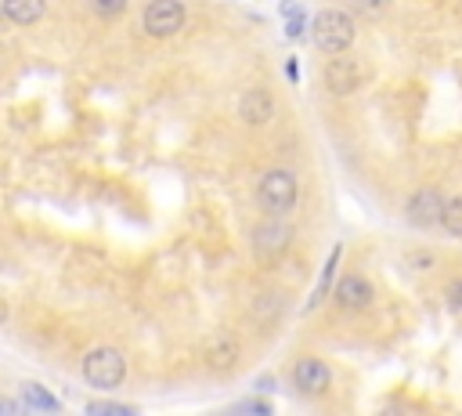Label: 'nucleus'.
<instances>
[{
  "mask_svg": "<svg viewBox=\"0 0 462 416\" xmlns=\"http://www.w3.org/2000/svg\"><path fill=\"white\" fill-rule=\"evenodd\" d=\"M256 200H260V210L267 217H286L293 214L297 207V178L290 171H267L260 178V189H256Z\"/></svg>",
  "mask_w": 462,
  "mask_h": 416,
  "instance_id": "nucleus-1",
  "label": "nucleus"
},
{
  "mask_svg": "<svg viewBox=\"0 0 462 416\" xmlns=\"http://www.w3.org/2000/svg\"><path fill=\"white\" fill-rule=\"evenodd\" d=\"M127 377V359L116 348H95L83 359V380L98 391H113L120 387Z\"/></svg>",
  "mask_w": 462,
  "mask_h": 416,
  "instance_id": "nucleus-2",
  "label": "nucleus"
},
{
  "mask_svg": "<svg viewBox=\"0 0 462 416\" xmlns=\"http://www.w3.org/2000/svg\"><path fill=\"white\" fill-rule=\"evenodd\" d=\"M311 37H315V47L325 51V55H343L354 40V22L350 15L329 8V12H318L315 26H311Z\"/></svg>",
  "mask_w": 462,
  "mask_h": 416,
  "instance_id": "nucleus-3",
  "label": "nucleus"
},
{
  "mask_svg": "<svg viewBox=\"0 0 462 416\" xmlns=\"http://www.w3.org/2000/svg\"><path fill=\"white\" fill-rule=\"evenodd\" d=\"M184 4L181 0H152V4L145 8V15H141V26H145V33L148 37H173L181 26H184Z\"/></svg>",
  "mask_w": 462,
  "mask_h": 416,
  "instance_id": "nucleus-4",
  "label": "nucleus"
},
{
  "mask_svg": "<svg viewBox=\"0 0 462 416\" xmlns=\"http://www.w3.org/2000/svg\"><path fill=\"white\" fill-rule=\"evenodd\" d=\"M444 203H448V200H441V192L426 185V189H419V192L408 200V221H412V225H419V228L441 225V217H444Z\"/></svg>",
  "mask_w": 462,
  "mask_h": 416,
  "instance_id": "nucleus-5",
  "label": "nucleus"
},
{
  "mask_svg": "<svg viewBox=\"0 0 462 416\" xmlns=\"http://www.w3.org/2000/svg\"><path fill=\"white\" fill-rule=\"evenodd\" d=\"M290 239H293V228H290L282 217H271V221H264V225L253 232V246H256V254H260V258H274V254H282Z\"/></svg>",
  "mask_w": 462,
  "mask_h": 416,
  "instance_id": "nucleus-6",
  "label": "nucleus"
},
{
  "mask_svg": "<svg viewBox=\"0 0 462 416\" xmlns=\"http://www.w3.org/2000/svg\"><path fill=\"white\" fill-rule=\"evenodd\" d=\"M357 83H361V65H357V62H350V58H332V62L325 65V88H329L332 95L347 98V95L357 91Z\"/></svg>",
  "mask_w": 462,
  "mask_h": 416,
  "instance_id": "nucleus-7",
  "label": "nucleus"
},
{
  "mask_svg": "<svg viewBox=\"0 0 462 416\" xmlns=\"http://www.w3.org/2000/svg\"><path fill=\"white\" fill-rule=\"evenodd\" d=\"M293 380H297V387L304 391V395H322L325 387H329V366L322 362V359H300L297 362V369H293Z\"/></svg>",
  "mask_w": 462,
  "mask_h": 416,
  "instance_id": "nucleus-8",
  "label": "nucleus"
},
{
  "mask_svg": "<svg viewBox=\"0 0 462 416\" xmlns=\"http://www.w3.org/2000/svg\"><path fill=\"white\" fill-rule=\"evenodd\" d=\"M336 304L350 308V311H361V308L373 304V286H368L361 276H343L336 283Z\"/></svg>",
  "mask_w": 462,
  "mask_h": 416,
  "instance_id": "nucleus-9",
  "label": "nucleus"
},
{
  "mask_svg": "<svg viewBox=\"0 0 462 416\" xmlns=\"http://www.w3.org/2000/svg\"><path fill=\"white\" fill-rule=\"evenodd\" d=\"M239 113H242V120H246L249 127H264V123L274 116V102H271L267 91H246Z\"/></svg>",
  "mask_w": 462,
  "mask_h": 416,
  "instance_id": "nucleus-10",
  "label": "nucleus"
},
{
  "mask_svg": "<svg viewBox=\"0 0 462 416\" xmlns=\"http://www.w3.org/2000/svg\"><path fill=\"white\" fill-rule=\"evenodd\" d=\"M44 12H47L44 0H4V19L15 26H33L44 19Z\"/></svg>",
  "mask_w": 462,
  "mask_h": 416,
  "instance_id": "nucleus-11",
  "label": "nucleus"
},
{
  "mask_svg": "<svg viewBox=\"0 0 462 416\" xmlns=\"http://www.w3.org/2000/svg\"><path fill=\"white\" fill-rule=\"evenodd\" d=\"M206 359H210V366H214V369H228V366H235V359H239V344L231 341V333H214L210 344H206Z\"/></svg>",
  "mask_w": 462,
  "mask_h": 416,
  "instance_id": "nucleus-12",
  "label": "nucleus"
},
{
  "mask_svg": "<svg viewBox=\"0 0 462 416\" xmlns=\"http://www.w3.org/2000/svg\"><path fill=\"white\" fill-rule=\"evenodd\" d=\"M22 398H26L29 409H44V412H58V409H62V402H58L55 395H47L40 384H26V387H22Z\"/></svg>",
  "mask_w": 462,
  "mask_h": 416,
  "instance_id": "nucleus-13",
  "label": "nucleus"
},
{
  "mask_svg": "<svg viewBox=\"0 0 462 416\" xmlns=\"http://www.w3.org/2000/svg\"><path fill=\"white\" fill-rule=\"evenodd\" d=\"M441 225H444L451 235H458V239H462V196L444 203V217H441Z\"/></svg>",
  "mask_w": 462,
  "mask_h": 416,
  "instance_id": "nucleus-14",
  "label": "nucleus"
},
{
  "mask_svg": "<svg viewBox=\"0 0 462 416\" xmlns=\"http://www.w3.org/2000/svg\"><path fill=\"white\" fill-rule=\"evenodd\" d=\"M87 4L98 19H120L127 12V0H87Z\"/></svg>",
  "mask_w": 462,
  "mask_h": 416,
  "instance_id": "nucleus-15",
  "label": "nucleus"
},
{
  "mask_svg": "<svg viewBox=\"0 0 462 416\" xmlns=\"http://www.w3.org/2000/svg\"><path fill=\"white\" fill-rule=\"evenodd\" d=\"M87 412L90 416H98V412H105V416H134L138 409L134 405H120V402H87Z\"/></svg>",
  "mask_w": 462,
  "mask_h": 416,
  "instance_id": "nucleus-16",
  "label": "nucleus"
},
{
  "mask_svg": "<svg viewBox=\"0 0 462 416\" xmlns=\"http://www.w3.org/2000/svg\"><path fill=\"white\" fill-rule=\"evenodd\" d=\"M336 261H340V250H332V254H329V265H325V276H322V286L315 290V301H322V297H325V290H329V283H332V272H336Z\"/></svg>",
  "mask_w": 462,
  "mask_h": 416,
  "instance_id": "nucleus-17",
  "label": "nucleus"
},
{
  "mask_svg": "<svg viewBox=\"0 0 462 416\" xmlns=\"http://www.w3.org/2000/svg\"><path fill=\"white\" fill-rule=\"evenodd\" d=\"M357 4V12H365V15H380V12H387V0H354Z\"/></svg>",
  "mask_w": 462,
  "mask_h": 416,
  "instance_id": "nucleus-18",
  "label": "nucleus"
},
{
  "mask_svg": "<svg viewBox=\"0 0 462 416\" xmlns=\"http://www.w3.org/2000/svg\"><path fill=\"white\" fill-rule=\"evenodd\" d=\"M405 261H408L416 272H426V268H433V258H430V254H408Z\"/></svg>",
  "mask_w": 462,
  "mask_h": 416,
  "instance_id": "nucleus-19",
  "label": "nucleus"
},
{
  "mask_svg": "<svg viewBox=\"0 0 462 416\" xmlns=\"http://www.w3.org/2000/svg\"><path fill=\"white\" fill-rule=\"evenodd\" d=\"M239 412H260V416H267L271 412V405L267 402H242V405H235Z\"/></svg>",
  "mask_w": 462,
  "mask_h": 416,
  "instance_id": "nucleus-20",
  "label": "nucleus"
},
{
  "mask_svg": "<svg viewBox=\"0 0 462 416\" xmlns=\"http://www.w3.org/2000/svg\"><path fill=\"white\" fill-rule=\"evenodd\" d=\"M448 301H451L455 308H462V279H455V283H448Z\"/></svg>",
  "mask_w": 462,
  "mask_h": 416,
  "instance_id": "nucleus-21",
  "label": "nucleus"
}]
</instances>
